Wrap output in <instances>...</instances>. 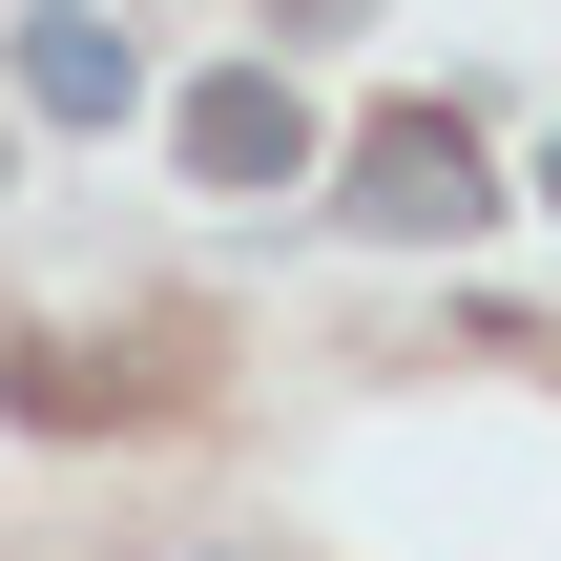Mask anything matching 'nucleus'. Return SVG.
Listing matches in <instances>:
<instances>
[{"label":"nucleus","instance_id":"f257e3e1","mask_svg":"<svg viewBox=\"0 0 561 561\" xmlns=\"http://www.w3.org/2000/svg\"><path fill=\"white\" fill-rule=\"evenodd\" d=\"M500 187H479V125L458 104H375L354 125V229H396V250H437V229H479Z\"/></svg>","mask_w":561,"mask_h":561},{"label":"nucleus","instance_id":"7ed1b4c3","mask_svg":"<svg viewBox=\"0 0 561 561\" xmlns=\"http://www.w3.org/2000/svg\"><path fill=\"white\" fill-rule=\"evenodd\" d=\"M21 104H42V125H125V104H146V42H125L104 0H42V21H21Z\"/></svg>","mask_w":561,"mask_h":561},{"label":"nucleus","instance_id":"f03ea898","mask_svg":"<svg viewBox=\"0 0 561 561\" xmlns=\"http://www.w3.org/2000/svg\"><path fill=\"white\" fill-rule=\"evenodd\" d=\"M187 187H229V208L312 187V104H291V62H208V83H187Z\"/></svg>","mask_w":561,"mask_h":561},{"label":"nucleus","instance_id":"39448f33","mask_svg":"<svg viewBox=\"0 0 561 561\" xmlns=\"http://www.w3.org/2000/svg\"><path fill=\"white\" fill-rule=\"evenodd\" d=\"M541 187H561V146H541Z\"/></svg>","mask_w":561,"mask_h":561},{"label":"nucleus","instance_id":"20e7f679","mask_svg":"<svg viewBox=\"0 0 561 561\" xmlns=\"http://www.w3.org/2000/svg\"><path fill=\"white\" fill-rule=\"evenodd\" d=\"M0 396H21V416H42V437H83V416H146V375H83V354H21V375H0Z\"/></svg>","mask_w":561,"mask_h":561}]
</instances>
